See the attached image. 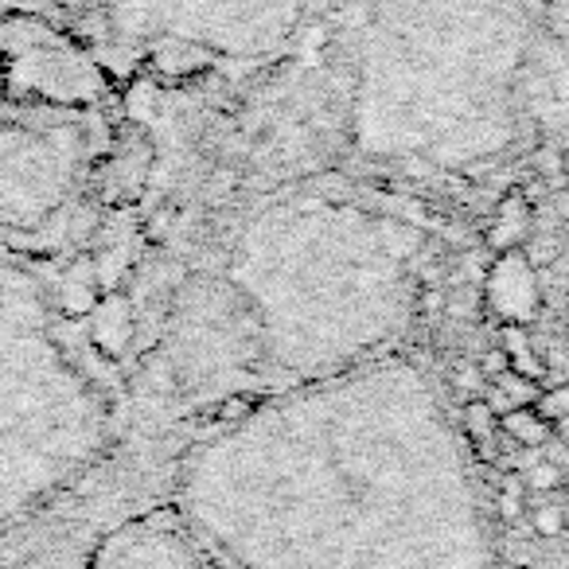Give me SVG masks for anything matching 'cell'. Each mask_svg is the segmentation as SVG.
<instances>
[{"mask_svg": "<svg viewBox=\"0 0 569 569\" xmlns=\"http://www.w3.org/2000/svg\"><path fill=\"white\" fill-rule=\"evenodd\" d=\"M499 433H507L515 445H522V449H542V445L550 441L553 426L535 410V406H527V410L503 413V418H499Z\"/></svg>", "mask_w": 569, "mask_h": 569, "instance_id": "cell-4", "label": "cell"}, {"mask_svg": "<svg viewBox=\"0 0 569 569\" xmlns=\"http://www.w3.org/2000/svg\"><path fill=\"white\" fill-rule=\"evenodd\" d=\"M488 297L491 309L507 320V325H527L538 312V281H535V266L519 253H503L496 269L488 277Z\"/></svg>", "mask_w": 569, "mask_h": 569, "instance_id": "cell-1", "label": "cell"}, {"mask_svg": "<svg viewBox=\"0 0 569 569\" xmlns=\"http://www.w3.org/2000/svg\"><path fill=\"white\" fill-rule=\"evenodd\" d=\"M538 398H542L538 379H527V375H519V371L496 375V379H488V387H483V402H488V410L496 413V418H503V413H511V410H527Z\"/></svg>", "mask_w": 569, "mask_h": 569, "instance_id": "cell-3", "label": "cell"}, {"mask_svg": "<svg viewBox=\"0 0 569 569\" xmlns=\"http://www.w3.org/2000/svg\"><path fill=\"white\" fill-rule=\"evenodd\" d=\"M535 410L542 413V418L550 421V426L558 429V433L569 441V382H566V387L546 390V395L535 402Z\"/></svg>", "mask_w": 569, "mask_h": 569, "instance_id": "cell-6", "label": "cell"}, {"mask_svg": "<svg viewBox=\"0 0 569 569\" xmlns=\"http://www.w3.org/2000/svg\"><path fill=\"white\" fill-rule=\"evenodd\" d=\"M558 258V238L553 234H535L527 242V261L530 266H550Z\"/></svg>", "mask_w": 569, "mask_h": 569, "instance_id": "cell-10", "label": "cell"}, {"mask_svg": "<svg viewBox=\"0 0 569 569\" xmlns=\"http://www.w3.org/2000/svg\"><path fill=\"white\" fill-rule=\"evenodd\" d=\"M499 515H503L507 522L522 515V483L515 480V476H507L503 480V491H499Z\"/></svg>", "mask_w": 569, "mask_h": 569, "instance_id": "cell-9", "label": "cell"}, {"mask_svg": "<svg viewBox=\"0 0 569 569\" xmlns=\"http://www.w3.org/2000/svg\"><path fill=\"white\" fill-rule=\"evenodd\" d=\"M483 375L480 371H468V367H465V371H460L457 375V390H460V395H465V398H472V395H483Z\"/></svg>", "mask_w": 569, "mask_h": 569, "instance_id": "cell-11", "label": "cell"}, {"mask_svg": "<svg viewBox=\"0 0 569 569\" xmlns=\"http://www.w3.org/2000/svg\"><path fill=\"white\" fill-rule=\"evenodd\" d=\"M530 222H535V211H530L527 199L507 196L503 203H499L496 222H491V230H488V246H491V250L511 253L515 246H522L530 238V230H535Z\"/></svg>", "mask_w": 569, "mask_h": 569, "instance_id": "cell-2", "label": "cell"}, {"mask_svg": "<svg viewBox=\"0 0 569 569\" xmlns=\"http://www.w3.org/2000/svg\"><path fill=\"white\" fill-rule=\"evenodd\" d=\"M465 421H468V433H472V441L480 445L483 457H496L491 441H496V433H499V418L488 410V402H472V406H468Z\"/></svg>", "mask_w": 569, "mask_h": 569, "instance_id": "cell-5", "label": "cell"}, {"mask_svg": "<svg viewBox=\"0 0 569 569\" xmlns=\"http://www.w3.org/2000/svg\"><path fill=\"white\" fill-rule=\"evenodd\" d=\"M530 522H535V535L558 538L561 530H566V507L561 503H538L535 515H530Z\"/></svg>", "mask_w": 569, "mask_h": 569, "instance_id": "cell-7", "label": "cell"}, {"mask_svg": "<svg viewBox=\"0 0 569 569\" xmlns=\"http://www.w3.org/2000/svg\"><path fill=\"white\" fill-rule=\"evenodd\" d=\"M566 483V472H561L553 460H546V465H535L527 472V488L530 491H553V488H561Z\"/></svg>", "mask_w": 569, "mask_h": 569, "instance_id": "cell-8", "label": "cell"}]
</instances>
